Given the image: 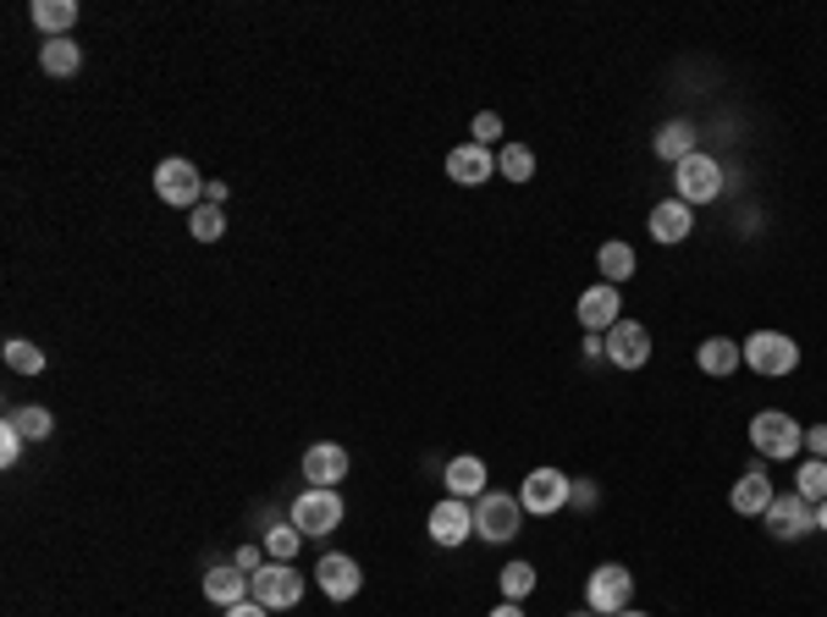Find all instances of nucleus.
Segmentation results:
<instances>
[{
    "label": "nucleus",
    "instance_id": "nucleus-38",
    "mask_svg": "<svg viewBox=\"0 0 827 617\" xmlns=\"http://www.w3.org/2000/svg\"><path fill=\"white\" fill-rule=\"evenodd\" d=\"M805 447H811V458H827V424L805 430Z\"/></svg>",
    "mask_w": 827,
    "mask_h": 617
},
{
    "label": "nucleus",
    "instance_id": "nucleus-9",
    "mask_svg": "<svg viewBox=\"0 0 827 617\" xmlns=\"http://www.w3.org/2000/svg\"><path fill=\"white\" fill-rule=\"evenodd\" d=\"M568 496H573V480H568L563 469H535V474L519 485V502H524V513H535V518L563 513Z\"/></svg>",
    "mask_w": 827,
    "mask_h": 617
},
{
    "label": "nucleus",
    "instance_id": "nucleus-24",
    "mask_svg": "<svg viewBox=\"0 0 827 617\" xmlns=\"http://www.w3.org/2000/svg\"><path fill=\"white\" fill-rule=\"evenodd\" d=\"M39 66H45L50 77H72V72L83 66L77 39H45V45H39Z\"/></svg>",
    "mask_w": 827,
    "mask_h": 617
},
{
    "label": "nucleus",
    "instance_id": "nucleus-35",
    "mask_svg": "<svg viewBox=\"0 0 827 617\" xmlns=\"http://www.w3.org/2000/svg\"><path fill=\"white\" fill-rule=\"evenodd\" d=\"M243 573H260L266 568V546H237V557H232Z\"/></svg>",
    "mask_w": 827,
    "mask_h": 617
},
{
    "label": "nucleus",
    "instance_id": "nucleus-15",
    "mask_svg": "<svg viewBox=\"0 0 827 617\" xmlns=\"http://www.w3.org/2000/svg\"><path fill=\"white\" fill-rule=\"evenodd\" d=\"M618 309H624V298H618V287H607V282H602V287H591L585 298H579V325H585V331H596V336H602V331H613V325L624 320Z\"/></svg>",
    "mask_w": 827,
    "mask_h": 617
},
{
    "label": "nucleus",
    "instance_id": "nucleus-11",
    "mask_svg": "<svg viewBox=\"0 0 827 617\" xmlns=\"http://www.w3.org/2000/svg\"><path fill=\"white\" fill-rule=\"evenodd\" d=\"M425 529H431V541H436V546H464V541L474 535V507H469V502H458V496H447V502H436V507H431Z\"/></svg>",
    "mask_w": 827,
    "mask_h": 617
},
{
    "label": "nucleus",
    "instance_id": "nucleus-31",
    "mask_svg": "<svg viewBox=\"0 0 827 617\" xmlns=\"http://www.w3.org/2000/svg\"><path fill=\"white\" fill-rule=\"evenodd\" d=\"M188 232H194L199 243H215V237L226 232V215H221V205H199V210L188 215Z\"/></svg>",
    "mask_w": 827,
    "mask_h": 617
},
{
    "label": "nucleus",
    "instance_id": "nucleus-23",
    "mask_svg": "<svg viewBox=\"0 0 827 617\" xmlns=\"http://www.w3.org/2000/svg\"><path fill=\"white\" fill-rule=\"evenodd\" d=\"M651 149H656L662 160H674V165H679V160H690V155H695V127H690V122H668V127H662V133L651 138Z\"/></svg>",
    "mask_w": 827,
    "mask_h": 617
},
{
    "label": "nucleus",
    "instance_id": "nucleus-18",
    "mask_svg": "<svg viewBox=\"0 0 827 617\" xmlns=\"http://www.w3.org/2000/svg\"><path fill=\"white\" fill-rule=\"evenodd\" d=\"M491 171H496V160H491L480 144H458V149L447 155V176H453L458 188H480Z\"/></svg>",
    "mask_w": 827,
    "mask_h": 617
},
{
    "label": "nucleus",
    "instance_id": "nucleus-25",
    "mask_svg": "<svg viewBox=\"0 0 827 617\" xmlns=\"http://www.w3.org/2000/svg\"><path fill=\"white\" fill-rule=\"evenodd\" d=\"M596 264H602V282H607V287H618V282H629V276H634V248H629V243H602Z\"/></svg>",
    "mask_w": 827,
    "mask_h": 617
},
{
    "label": "nucleus",
    "instance_id": "nucleus-30",
    "mask_svg": "<svg viewBox=\"0 0 827 617\" xmlns=\"http://www.w3.org/2000/svg\"><path fill=\"white\" fill-rule=\"evenodd\" d=\"M7 365H12L17 375H39V370H45V353H39L34 342L12 336V342H7Z\"/></svg>",
    "mask_w": 827,
    "mask_h": 617
},
{
    "label": "nucleus",
    "instance_id": "nucleus-26",
    "mask_svg": "<svg viewBox=\"0 0 827 617\" xmlns=\"http://www.w3.org/2000/svg\"><path fill=\"white\" fill-rule=\"evenodd\" d=\"M7 424H12V430H17L23 441H45V435L55 430L50 408H34V403H28V408H12V414H7Z\"/></svg>",
    "mask_w": 827,
    "mask_h": 617
},
{
    "label": "nucleus",
    "instance_id": "nucleus-40",
    "mask_svg": "<svg viewBox=\"0 0 827 617\" xmlns=\"http://www.w3.org/2000/svg\"><path fill=\"white\" fill-rule=\"evenodd\" d=\"M491 617H524V612H519V601H508V606H496Z\"/></svg>",
    "mask_w": 827,
    "mask_h": 617
},
{
    "label": "nucleus",
    "instance_id": "nucleus-5",
    "mask_svg": "<svg viewBox=\"0 0 827 617\" xmlns=\"http://www.w3.org/2000/svg\"><path fill=\"white\" fill-rule=\"evenodd\" d=\"M751 441H756V453H762V458H794V453L805 447V430H800L789 414L767 408V414H756V419H751Z\"/></svg>",
    "mask_w": 827,
    "mask_h": 617
},
{
    "label": "nucleus",
    "instance_id": "nucleus-41",
    "mask_svg": "<svg viewBox=\"0 0 827 617\" xmlns=\"http://www.w3.org/2000/svg\"><path fill=\"white\" fill-rule=\"evenodd\" d=\"M816 529H827V496L816 502Z\"/></svg>",
    "mask_w": 827,
    "mask_h": 617
},
{
    "label": "nucleus",
    "instance_id": "nucleus-21",
    "mask_svg": "<svg viewBox=\"0 0 827 617\" xmlns=\"http://www.w3.org/2000/svg\"><path fill=\"white\" fill-rule=\"evenodd\" d=\"M442 480H447V491H453L458 502H469V496L480 502V496H485V464H480V458H453Z\"/></svg>",
    "mask_w": 827,
    "mask_h": 617
},
{
    "label": "nucleus",
    "instance_id": "nucleus-7",
    "mask_svg": "<svg viewBox=\"0 0 827 617\" xmlns=\"http://www.w3.org/2000/svg\"><path fill=\"white\" fill-rule=\"evenodd\" d=\"M744 365H751L756 375H789L800 365V347L783 331H756L751 342H744Z\"/></svg>",
    "mask_w": 827,
    "mask_h": 617
},
{
    "label": "nucleus",
    "instance_id": "nucleus-36",
    "mask_svg": "<svg viewBox=\"0 0 827 617\" xmlns=\"http://www.w3.org/2000/svg\"><path fill=\"white\" fill-rule=\"evenodd\" d=\"M226 617H271V606H260L255 595H248V601H237V606H226Z\"/></svg>",
    "mask_w": 827,
    "mask_h": 617
},
{
    "label": "nucleus",
    "instance_id": "nucleus-16",
    "mask_svg": "<svg viewBox=\"0 0 827 617\" xmlns=\"http://www.w3.org/2000/svg\"><path fill=\"white\" fill-rule=\"evenodd\" d=\"M773 496H778V491H773V480H767L762 469H744V474L733 480V491H728V502H733V513H739V518L767 513V507H773Z\"/></svg>",
    "mask_w": 827,
    "mask_h": 617
},
{
    "label": "nucleus",
    "instance_id": "nucleus-3",
    "mask_svg": "<svg viewBox=\"0 0 827 617\" xmlns=\"http://www.w3.org/2000/svg\"><path fill=\"white\" fill-rule=\"evenodd\" d=\"M674 188H679V199L695 210V205H712L717 194H723V165L712 160V155H690V160H679L674 165Z\"/></svg>",
    "mask_w": 827,
    "mask_h": 617
},
{
    "label": "nucleus",
    "instance_id": "nucleus-27",
    "mask_svg": "<svg viewBox=\"0 0 827 617\" xmlns=\"http://www.w3.org/2000/svg\"><path fill=\"white\" fill-rule=\"evenodd\" d=\"M298 541H304V529H298V523H276V529H266V557H271V563H293V557H298Z\"/></svg>",
    "mask_w": 827,
    "mask_h": 617
},
{
    "label": "nucleus",
    "instance_id": "nucleus-28",
    "mask_svg": "<svg viewBox=\"0 0 827 617\" xmlns=\"http://www.w3.org/2000/svg\"><path fill=\"white\" fill-rule=\"evenodd\" d=\"M794 491L816 507V502L827 496V458H805V464H800V474H794Z\"/></svg>",
    "mask_w": 827,
    "mask_h": 617
},
{
    "label": "nucleus",
    "instance_id": "nucleus-2",
    "mask_svg": "<svg viewBox=\"0 0 827 617\" xmlns=\"http://www.w3.org/2000/svg\"><path fill=\"white\" fill-rule=\"evenodd\" d=\"M155 194L172 205V210H199V194H205V176L194 160L172 155V160H160L155 165Z\"/></svg>",
    "mask_w": 827,
    "mask_h": 617
},
{
    "label": "nucleus",
    "instance_id": "nucleus-39",
    "mask_svg": "<svg viewBox=\"0 0 827 617\" xmlns=\"http://www.w3.org/2000/svg\"><path fill=\"white\" fill-rule=\"evenodd\" d=\"M602 353H607V342L591 331V336H585V359H602Z\"/></svg>",
    "mask_w": 827,
    "mask_h": 617
},
{
    "label": "nucleus",
    "instance_id": "nucleus-13",
    "mask_svg": "<svg viewBox=\"0 0 827 617\" xmlns=\"http://www.w3.org/2000/svg\"><path fill=\"white\" fill-rule=\"evenodd\" d=\"M314 579H320V590H325L331 601H354V595H359V584H365L359 563H354V557H343V552H325V557L314 563Z\"/></svg>",
    "mask_w": 827,
    "mask_h": 617
},
{
    "label": "nucleus",
    "instance_id": "nucleus-8",
    "mask_svg": "<svg viewBox=\"0 0 827 617\" xmlns=\"http://www.w3.org/2000/svg\"><path fill=\"white\" fill-rule=\"evenodd\" d=\"M293 523L304 529V535H331V529L343 523V496H337V491H325V485L298 491V502H293Z\"/></svg>",
    "mask_w": 827,
    "mask_h": 617
},
{
    "label": "nucleus",
    "instance_id": "nucleus-29",
    "mask_svg": "<svg viewBox=\"0 0 827 617\" xmlns=\"http://www.w3.org/2000/svg\"><path fill=\"white\" fill-rule=\"evenodd\" d=\"M496 165H503L508 183H530V176H535V155H530L524 144H508L503 155H496Z\"/></svg>",
    "mask_w": 827,
    "mask_h": 617
},
{
    "label": "nucleus",
    "instance_id": "nucleus-22",
    "mask_svg": "<svg viewBox=\"0 0 827 617\" xmlns=\"http://www.w3.org/2000/svg\"><path fill=\"white\" fill-rule=\"evenodd\" d=\"M739 359H744V347H739V342H728V336H706V342H701V353H695V365H701L706 375H733V370H739Z\"/></svg>",
    "mask_w": 827,
    "mask_h": 617
},
{
    "label": "nucleus",
    "instance_id": "nucleus-12",
    "mask_svg": "<svg viewBox=\"0 0 827 617\" xmlns=\"http://www.w3.org/2000/svg\"><path fill=\"white\" fill-rule=\"evenodd\" d=\"M607 359H613L618 370H640V365L651 359V331H645L640 320H618V325L607 331Z\"/></svg>",
    "mask_w": 827,
    "mask_h": 617
},
{
    "label": "nucleus",
    "instance_id": "nucleus-42",
    "mask_svg": "<svg viewBox=\"0 0 827 617\" xmlns=\"http://www.w3.org/2000/svg\"><path fill=\"white\" fill-rule=\"evenodd\" d=\"M618 617H651V612H629V606H624V612H618Z\"/></svg>",
    "mask_w": 827,
    "mask_h": 617
},
{
    "label": "nucleus",
    "instance_id": "nucleus-33",
    "mask_svg": "<svg viewBox=\"0 0 827 617\" xmlns=\"http://www.w3.org/2000/svg\"><path fill=\"white\" fill-rule=\"evenodd\" d=\"M469 133H474V144L485 149V144H496V138H503V116H496V111H480Z\"/></svg>",
    "mask_w": 827,
    "mask_h": 617
},
{
    "label": "nucleus",
    "instance_id": "nucleus-32",
    "mask_svg": "<svg viewBox=\"0 0 827 617\" xmlns=\"http://www.w3.org/2000/svg\"><path fill=\"white\" fill-rule=\"evenodd\" d=\"M530 590H535V568H530V563H508V568H503V595H508V601H524Z\"/></svg>",
    "mask_w": 827,
    "mask_h": 617
},
{
    "label": "nucleus",
    "instance_id": "nucleus-4",
    "mask_svg": "<svg viewBox=\"0 0 827 617\" xmlns=\"http://www.w3.org/2000/svg\"><path fill=\"white\" fill-rule=\"evenodd\" d=\"M629 595H634V573H629L624 563H602V568L585 579V601H591L596 617H618V612L629 606Z\"/></svg>",
    "mask_w": 827,
    "mask_h": 617
},
{
    "label": "nucleus",
    "instance_id": "nucleus-34",
    "mask_svg": "<svg viewBox=\"0 0 827 617\" xmlns=\"http://www.w3.org/2000/svg\"><path fill=\"white\" fill-rule=\"evenodd\" d=\"M23 447H28V441H23V435H17L12 424H0V464H7V469H12V464L23 458Z\"/></svg>",
    "mask_w": 827,
    "mask_h": 617
},
{
    "label": "nucleus",
    "instance_id": "nucleus-17",
    "mask_svg": "<svg viewBox=\"0 0 827 617\" xmlns=\"http://www.w3.org/2000/svg\"><path fill=\"white\" fill-rule=\"evenodd\" d=\"M651 237L656 243H684L690 232H695V210L684 205V199H668V205H651Z\"/></svg>",
    "mask_w": 827,
    "mask_h": 617
},
{
    "label": "nucleus",
    "instance_id": "nucleus-19",
    "mask_svg": "<svg viewBox=\"0 0 827 617\" xmlns=\"http://www.w3.org/2000/svg\"><path fill=\"white\" fill-rule=\"evenodd\" d=\"M248 590H255V579H248L237 563H221V568L205 573V595L215 606H237V601H248Z\"/></svg>",
    "mask_w": 827,
    "mask_h": 617
},
{
    "label": "nucleus",
    "instance_id": "nucleus-14",
    "mask_svg": "<svg viewBox=\"0 0 827 617\" xmlns=\"http://www.w3.org/2000/svg\"><path fill=\"white\" fill-rule=\"evenodd\" d=\"M304 480L309 485H325V491H337L348 480V453L337 447V441H314V447L304 453Z\"/></svg>",
    "mask_w": 827,
    "mask_h": 617
},
{
    "label": "nucleus",
    "instance_id": "nucleus-20",
    "mask_svg": "<svg viewBox=\"0 0 827 617\" xmlns=\"http://www.w3.org/2000/svg\"><path fill=\"white\" fill-rule=\"evenodd\" d=\"M28 17H34V28H39V34L66 39V28L77 23V0H34Z\"/></svg>",
    "mask_w": 827,
    "mask_h": 617
},
{
    "label": "nucleus",
    "instance_id": "nucleus-37",
    "mask_svg": "<svg viewBox=\"0 0 827 617\" xmlns=\"http://www.w3.org/2000/svg\"><path fill=\"white\" fill-rule=\"evenodd\" d=\"M573 507H596V485L591 480H573V496H568Z\"/></svg>",
    "mask_w": 827,
    "mask_h": 617
},
{
    "label": "nucleus",
    "instance_id": "nucleus-43",
    "mask_svg": "<svg viewBox=\"0 0 827 617\" xmlns=\"http://www.w3.org/2000/svg\"><path fill=\"white\" fill-rule=\"evenodd\" d=\"M568 617H596V612H568Z\"/></svg>",
    "mask_w": 827,
    "mask_h": 617
},
{
    "label": "nucleus",
    "instance_id": "nucleus-6",
    "mask_svg": "<svg viewBox=\"0 0 827 617\" xmlns=\"http://www.w3.org/2000/svg\"><path fill=\"white\" fill-rule=\"evenodd\" d=\"M248 579H255V590H248V595H255L260 606H271V612H287V606L304 601V573L293 563H266L260 573H248Z\"/></svg>",
    "mask_w": 827,
    "mask_h": 617
},
{
    "label": "nucleus",
    "instance_id": "nucleus-1",
    "mask_svg": "<svg viewBox=\"0 0 827 617\" xmlns=\"http://www.w3.org/2000/svg\"><path fill=\"white\" fill-rule=\"evenodd\" d=\"M524 529V502L519 496H503V491H485L480 502H474V535L480 541H514Z\"/></svg>",
    "mask_w": 827,
    "mask_h": 617
},
{
    "label": "nucleus",
    "instance_id": "nucleus-10",
    "mask_svg": "<svg viewBox=\"0 0 827 617\" xmlns=\"http://www.w3.org/2000/svg\"><path fill=\"white\" fill-rule=\"evenodd\" d=\"M762 518H767V529H773L778 541H800V535H811V529H816V507H811L800 491L773 496V507H767Z\"/></svg>",
    "mask_w": 827,
    "mask_h": 617
}]
</instances>
